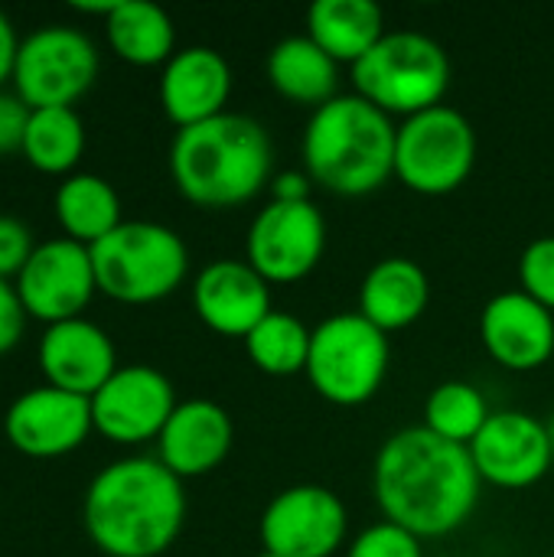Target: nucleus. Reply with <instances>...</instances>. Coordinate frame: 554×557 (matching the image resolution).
Wrapping results in <instances>:
<instances>
[{
  "instance_id": "f257e3e1",
  "label": "nucleus",
  "mask_w": 554,
  "mask_h": 557,
  "mask_svg": "<svg viewBox=\"0 0 554 557\" xmlns=\"http://www.w3.org/2000/svg\"><path fill=\"white\" fill-rule=\"evenodd\" d=\"M470 447L431 434L424 424L392 434L372 467V493L385 522L424 539L457 532L480 503Z\"/></svg>"
},
{
  "instance_id": "c756f323",
  "label": "nucleus",
  "mask_w": 554,
  "mask_h": 557,
  "mask_svg": "<svg viewBox=\"0 0 554 557\" xmlns=\"http://www.w3.org/2000/svg\"><path fill=\"white\" fill-rule=\"evenodd\" d=\"M346 557H424V552L418 535L405 532L395 522H379L356 535V542L346 548Z\"/></svg>"
},
{
  "instance_id": "6e6552de",
  "label": "nucleus",
  "mask_w": 554,
  "mask_h": 557,
  "mask_svg": "<svg viewBox=\"0 0 554 557\" xmlns=\"http://www.w3.org/2000/svg\"><path fill=\"white\" fill-rule=\"evenodd\" d=\"M477 166V131L464 111L451 104L428 108L398 124L395 176L421 196H447L460 189Z\"/></svg>"
},
{
  "instance_id": "aec40b11",
  "label": "nucleus",
  "mask_w": 554,
  "mask_h": 557,
  "mask_svg": "<svg viewBox=\"0 0 554 557\" xmlns=\"http://www.w3.org/2000/svg\"><path fill=\"white\" fill-rule=\"evenodd\" d=\"M235 444V424L229 411L209 398L176 405L167 428L157 437L160 463L180 480H196L222 467Z\"/></svg>"
},
{
  "instance_id": "2f4dec72",
  "label": "nucleus",
  "mask_w": 554,
  "mask_h": 557,
  "mask_svg": "<svg viewBox=\"0 0 554 557\" xmlns=\"http://www.w3.org/2000/svg\"><path fill=\"white\" fill-rule=\"evenodd\" d=\"M29 124V108L16 98V91H0V157L20 153Z\"/></svg>"
},
{
  "instance_id": "f8f14e48",
  "label": "nucleus",
  "mask_w": 554,
  "mask_h": 557,
  "mask_svg": "<svg viewBox=\"0 0 554 557\" xmlns=\"http://www.w3.org/2000/svg\"><path fill=\"white\" fill-rule=\"evenodd\" d=\"M98 290L91 251L72 238H49L33 248L29 261L16 274V294L26 317L49 326L78 320Z\"/></svg>"
},
{
  "instance_id": "f3484780",
  "label": "nucleus",
  "mask_w": 554,
  "mask_h": 557,
  "mask_svg": "<svg viewBox=\"0 0 554 557\" xmlns=\"http://www.w3.org/2000/svg\"><path fill=\"white\" fill-rule=\"evenodd\" d=\"M193 307L212 333L245 339L271 313V284L248 261L219 258L196 274Z\"/></svg>"
},
{
  "instance_id": "412c9836",
  "label": "nucleus",
  "mask_w": 554,
  "mask_h": 557,
  "mask_svg": "<svg viewBox=\"0 0 554 557\" xmlns=\"http://www.w3.org/2000/svg\"><path fill=\"white\" fill-rule=\"evenodd\" d=\"M431 300V281L424 268L411 258L376 261L359 284V313L382 333H398L415 326Z\"/></svg>"
},
{
  "instance_id": "6ab92c4d",
  "label": "nucleus",
  "mask_w": 554,
  "mask_h": 557,
  "mask_svg": "<svg viewBox=\"0 0 554 557\" xmlns=\"http://www.w3.org/2000/svg\"><path fill=\"white\" fill-rule=\"evenodd\" d=\"M232 95V69L212 46L176 49L160 72V108L183 131L225 114Z\"/></svg>"
},
{
  "instance_id": "4be33fe9",
  "label": "nucleus",
  "mask_w": 554,
  "mask_h": 557,
  "mask_svg": "<svg viewBox=\"0 0 554 557\" xmlns=\"http://www.w3.org/2000/svg\"><path fill=\"white\" fill-rule=\"evenodd\" d=\"M268 82L271 88L294 101V104H307V108H323L327 101H333L340 91V62L333 55H327L307 33L304 36H284L281 42H274V49L268 52L264 62Z\"/></svg>"
},
{
  "instance_id": "5701e85b",
  "label": "nucleus",
  "mask_w": 554,
  "mask_h": 557,
  "mask_svg": "<svg viewBox=\"0 0 554 557\" xmlns=\"http://www.w3.org/2000/svg\"><path fill=\"white\" fill-rule=\"evenodd\" d=\"M385 33V16L376 0H317L307 10V36L349 69Z\"/></svg>"
},
{
  "instance_id": "f03ea898",
  "label": "nucleus",
  "mask_w": 554,
  "mask_h": 557,
  "mask_svg": "<svg viewBox=\"0 0 554 557\" xmlns=\"http://www.w3.org/2000/svg\"><path fill=\"white\" fill-rule=\"evenodd\" d=\"M186 522L183 480L157 457L108 463L85 493L82 525L108 557H160L173 548Z\"/></svg>"
},
{
  "instance_id": "a878e982",
  "label": "nucleus",
  "mask_w": 554,
  "mask_h": 557,
  "mask_svg": "<svg viewBox=\"0 0 554 557\" xmlns=\"http://www.w3.org/2000/svg\"><path fill=\"white\" fill-rule=\"evenodd\" d=\"M26 163L49 176H72L85 153V124L75 108H39L29 111L23 150Z\"/></svg>"
},
{
  "instance_id": "423d86ee",
  "label": "nucleus",
  "mask_w": 554,
  "mask_h": 557,
  "mask_svg": "<svg viewBox=\"0 0 554 557\" xmlns=\"http://www.w3.org/2000/svg\"><path fill=\"white\" fill-rule=\"evenodd\" d=\"M88 251L98 290L134 307L176 294L189 274L186 242L160 222H121Z\"/></svg>"
},
{
  "instance_id": "9d476101",
  "label": "nucleus",
  "mask_w": 554,
  "mask_h": 557,
  "mask_svg": "<svg viewBox=\"0 0 554 557\" xmlns=\"http://www.w3.org/2000/svg\"><path fill=\"white\" fill-rule=\"evenodd\" d=\"M327 248V219L307 202L271 199L248 225L245 261L268 284H297L317 271Z\"/></svg>"
},
{
  "instance_id": "7c9ffc66",
  "label": "nucleus",
  "mask_w": 554,
  "mask_h": 557,
  "mask_svg": "<svg viewBox=\"0 0 554 557\" xmlns=\"http://www.w3.org/2000/svg\"><path fill=\"white\" fill-rule=\"evenodd\" d=\"M33 235L29 228L13 219V215H0V281H10L23 271V264L33 255Z\"/></svg>"
},
{
  "instance_id": "b1692460",
  "label": "nucleus",
  "mask_w": 554,
  "mask_h": 557,
  "mask_svg": "<svg viewBox=\"0 0 554 557\" xmlns=\"http://www.w3.org/2000/svg\"><path fill=\"white\" fill-rule=\"evenodd\" d=\"M104 33L114 55L131 65H167L176 52V26L150 0H118L104 20Z\"/></svg>"
},
{
  "instance_id": "c9c22d12",
  "label": "nucleus",
  "mask_w": 554,
  "mask_h": 557,
  "mask_svg": "<svg viewBox=\"0 0 554 557\" xmlns=\"http://www.w3.org/2000/svg\"><path fill=\"white\" fill-rule=\"evenodd\" d=\"M545 428H549V441H552V454H554V411H552V418L545 421Z\"/></svg>"
},
{
  "instance_id": "a211bd4d",
  "label": "nucleus",
  "mask_w": 554,
  "mask_h": 557,
  "mask_svg": "<svg viewBox=\"0 0 554 557\" xmlns=\"http://www.w3.org/2000/svg\"><path fill=\"white\" fill-rule=\"evenodd\" d=\"M39 369L46 385L91 398L118 372V352L98 323L78 317L46 326L39 339Z\"/></svg>"
},
{
  "instance_id": "7ed1b4c3",
  "label": "nucleus",
  "mask_w": 554,
  "mask_h": 557,
  "mask_svg": "<svg viewBox=\"0 0 554 557\" xmlns=\"http://www.w3.org/2000/svg\"><path fill=\"white\" fill-rule=\"evenodd\" d=\"M274 147L248 114H219L176 131L170 144V176L183 199L202 209H235L271 183Z\"/></svg>"
},
{
  "instance_id": "0eeeda50",
  "label": "nucleus",
  "mask_w": 554,
  "mask_h": 557,
  "mask_svg": "<svg viewBox=\"0 0 554 557\" xmlns=\"http://www.w3.org/2000/svg\"><path fill=\"white\" fill-rule=\"evenodd\" d=\"M389 333L372 326L359 310L333 313L317 323L310 336V359L304 375L323 401L340 408H359L379 395L389 375Z\"/></svg>"
},
{
  "instance_id": "bb28decb",
  "label": "nucleus",
  "mask_w": 554,
  "mask_h": 557,
  "mask_svg": "<svg viewBox=\"0 0 554 557\" xmlns=\"http://www.w3.org/2000/svg\"><path fill=\"white\" fill-rule=\"evenodd\" d=\"M310 336H313V330H307L297 317L271 310L245 336V352L258 372L274 375V379H287V375L307 372Z\"/></svg>"
},
{
  "instance_id": "20e7f679",
  "label": "nucleus",
  "mask_w": 554,
  "mask_h": 557,
  "mask_svg": "<svg viewBox=\"0 0 554 557\" xmlns=\"http://www.w3.org/2000/svg\"><path fill=\"white\" fill-rule=\"evenodd\" d=\"M395 121L362 95H336L304 131V173L333 196H369L395 176Z\"/></svg>"
},
{
  "instance_id": "4468645a",
  "label": "nucleus",
  "mask_w": 554,
  "mask_h": 557,
  "mask_svg": "<svg viewBox=\"0 0 554 557\" xmlns=\"http://www.w3.org/2000/svg\"><path fill=\"white\" fill-rule=\"evenodd\" d=\"M91 431V398L69 395L52 385L23 392L3 414L7 444L33 460L72 454L88 441Z\"/></svg>"
},
{
  "instance_id": "1a4fd4ad",
  "label": "nucleus",
  "mask_w": 554,
  "mask_h": 557,
  "mask_svg": "<svg viewBox=\"0 0 554 557\" xmlns=\"http://www.w3.org/2000/svg\"><path fill=\"white\" fill-rule=\"evenodd\" d=\"M98 78V49L75 26H42L20 39L13 88L29 108H72Z\"/></svg>"
},
{
  "instance_id": "e433bc0d",
  "label": "nucleus",
  "mask_w": 554,
  "mask_h": 557,
  "mask_svg": "<svg viewBox=\"0 0 554 557\" xmlns=\"http://www.w3.org/2000/svg\"><path fill=\"white\" fill-rule=\"evenodd\" d=\"M255 557H278V555H271V552H258Z\"/></svg>"
},
{
  "instance_id": "f704fd0d",
  "label": "nucleus",
  "mask_w": 554,
  "mask_h": 557,
  "mask_svg": "<svg viewBox=\"0 0 554 557\" xmlns=\"http://www.w3.org/2000/svg\"><path fill=\"white\" fill-rule=\"evenodd\" d=\"M16 52H20V39H16V29H13L10 16H7V13L0 10V85L13 78Z\"/></svg>"
},
{
  "instance_id": "2eb2a0df",
  "label": "nucleus",
  "mask_w": 554,
  "mask_h": 557,
  "mask_svg": "<svg viewBox=\"0 0 554 557\" xmlns=\"http://www.w3.org/2000/svg\"><path fill=\"white\" fill-rule=\"evenodd\" d=\"M483 483L500 490H529L552 470V441L542 418L526 411H493L470 444Z\"/></svg>"
},
{
  "instance_id": "393cba45",
  "label": "nucleus",
  "mask_w": 554,
  "mask_h": 557,
  "mask_svg": "<svg viewBox=\"0 0 554 557\" xmlns=\"http://www.w3.org/2000/svg\"><path fill=\"white\" fill-rule=\"evenodd\" d=\"M56 219L65 232V238L78 245H95L104 235H111L121 219V196L104 176L95 173H72L59 183L52 199Z\"/></svg>"
},
{
  "instance_id": "c85d7f7f",
  "label": "nucleus",
  "mask_w": 554,
  "mask_h": 557,
  "mask_svg": "<svg viewBox=\"0 0 554 557\" xmlns=\"http://www.w3.org/2000/svg\"><path fill=\"white\" fill-rule=\"evenodd\" d=\"M519 290L554 313V235L526 245L519 258Z\"/></svg>"
},
{
  "instance_id": "cd10ccee",
  "label": "nucleus",
  "mask_w": 554,
  "mask_h": 557,
  "mask_svg": "<svg viewBox=\"0 0 554 557\" xmlns=\"http://www.w3.org/2000/svg\"><path fill=\"white\" fill-rule=\"evenodd\" d=\"M490 414L483 392L470 382H441L424 401V428L460 447L477 441Z\"/></svg>"
},
{
  "instance_id": "9b49d317",
  "label": "nucleus",
  "mask_w": 554,
  "mask_h": 557,
  "mask_svg": "<svg viewBox=\"0 0 554 557\" xmlns=\"http://www.w3.org/2000/svg\"><path fill=\"white\" fill-rule=\"evenodd\" d=\"M349 532L343 499L317 483L281 490L261 512V552L278 557H333Z\"/></svg>"
},
{
  "instance_id": "ddd939ff",
  "label": "nucleus",
  "mask_w": 554,
  "mask_h": 557,
  "mask_svg": "<svg viewBox=\"0 0 554 557\" xmlns=\"http://www.w3.org/2000/svg\"><path fill=\"white\" fill-rule=\"evenodd\" d=\"M173 382L153 366H118V372L91 395L95 431L114 444L157 441L176 411Z\"/></svg>"
},
{
  "instance_id": "39448f33",
  "label": "nucleus",
  "mask_w": 554,
  "mask_h": 557,
  "mask_svg": "<svg viewBox=\"0 0 554 557\" xmlns=\"http://www.w3.org/2000/svg\"><path fill=\"white\" fill-rule=\"evenodd\" d=\"M349 72L356 95L402 121L444 104L451 88V59L444 46L418 29L385 33Z\"/></svg>"
},
{
  "instance_id": "72a5a7b5",
  "label": "nucleus",
  "mask_w": 554,
  "mask_h": 557,
  "mask_svg": "<svg viewBox=\"0 0 554 557\" xmlns=\"http://www.w3.org/2000/svg\"><path fill=\"white\" fill-rule=\"evenodd\" d=\"M310 189H313V180L300 170H287V173H278L271 180V199H284V202H307L310 199Z\"/></svg>"
},
{
  "instance_id": "473e14b6",
  "label": "nucleus",
  "mask_w": 554,
  "mask_h": 557,
  "mask_svg": "<svg viewBox=\"0 0 554 557\" xmlns=\"http://www.w3.org/2000/svg\"><path fill=\"white\" fill-rule=\"evenodd\" d=\"M23 326H26V310L20 304L16 284L0 281V356L10 352L20 343Z\"/></svg>"
},
{
  "instance_id": "dca6fc26",
  "label": "nucleus",
  "mask_w": 554,
  "mask_h": 557,
  "mask_svg": "<svg viewBox=\"0 0 554 557\" xmlns=\"http://www.w3.org/2000/svg\"><path fill=\"white\" fill-rule=\"evenodd\" d=\"M480 339L503 369L535 372L554 356V313L522 290H503L480 313Z\"/></svg>"
}]
</instances>
